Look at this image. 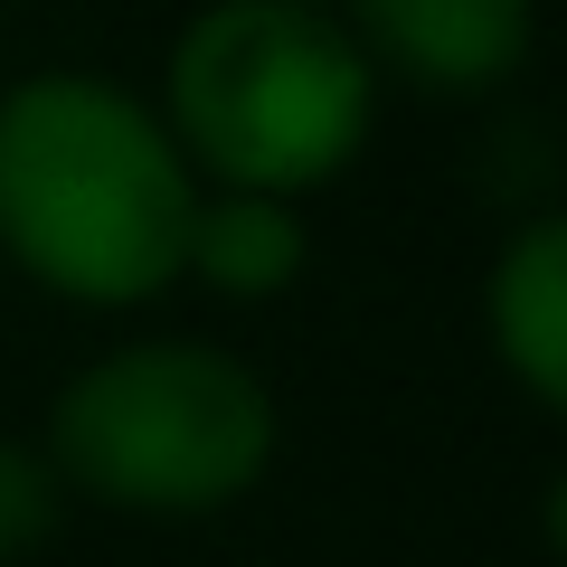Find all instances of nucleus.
<instances>
[{
  "instance_id": "nucleus-5",
  "label": "nucleus",
  "mask_w": 567,
  "mask_h": 567,
  "mask_svg": "<svg viewBox=\"0 0 567 567\" xmlns=\"http://www.w3.org/2000/svg\"><path fill=\"white\" fill-rule=\"evenodd\" d=\"M483 341L502 379L567 425V208H539L502 237L483 275Z\"/></svg>"
},
{
  "instance_id": "nucleus-4",
  "label": "nucleus",
  "mask_w": 567,
  "mask_h": 567,
  "mask_svg": "<svg viewBox=\"0 0 567 567\" xmlns=\"http://www.w3.org/2000/svg\"><path fill=\"white\" fill-rule=\"evenodd\" d=\"M350 48L369 66H398L425 95H483L520 76L529 58V0H350Z\"/></svg>"
},
{
  "instance_id": "nucleus-7",
  "label": "nucleus",
  "mask_w": 567,
  "mask_h": 567,
  "mask_svg": "<svg viewBox=\"0 0 567 567\" xmlns=\"http://www.w3.org/2000/svg\"><path fill=\"white\" fill-rule=\"evenodd\" d=\"M66 483L48 473L39 435H0V567H29L66 529Z\"/></svg>"
},
{
  "instance_id": "nucleus-1",
  "label": "nucleus",
  "mask_w": 567,
  "mask_h": 567,
  "mask_svg": "<svg viewBox=\"0 0 567 567\" xmlns=\"http://www.w3.org/2000/svg\"><path fill=\"white\" fill-rule=\"evenodd\" d=\"M199 171L133 85L48 66L0 95V265L76 312H142L181 284Z\"/></svg>"
},
{
  "instance_id": "nucleus-8",
  "label": "nucleus",
  "mask_w": 567,
  "mask_h": 567,
  "mask_svg": "<svg viewBox=\"0 0 567 567\" xmlns=\"http://www.w3.org/2000/svg\"><path fill=\"white\" fill-rule=\"evenodd\" d=\"M539 539H548V558L567 567V464L548 473V492H539Z\"/></svg>"
},
{
  "instance_id": "nucleus-3",
  "label": "nucleus",
  "mask_w": 567,
  "mask_h": 567,
  "mask_svg": "<svg viewBox=\"0 0 567 567\" xmlns=\"http://www.w3.org/2000/svg\"><path fill=\"white\" fill-rule=\"evenodd\" d=\"M162 123L199 189H256L303 208L360 162L379 123V66L312 0H218L171 48Z\"/></svg>"
},
{
  "instance_id": "nucleus-2",
  "label": "nucleus",
  "mask_w": 567,
  "mask_h": 567,
  "mask_svg": "<svg viewBox=\"0 0 567 567\" xmlns=\"http://www.w3.org/2000/svg\"><path fill=\"white\" fill-rule=\"evenodd\" d=\"M275 388L218 341H114L48 398L39 454L66 502L114 520H218L275 473Z\"/></svg>"
},
{
  "instance_id": "nucleus-6",
  "label": "nucleus",
  "mask_w": 567,
  "mask_h": 567,
  "mask_svg": "<svg viewBox=\"0 0 567 567\" xmlns=\"http://www.w3.org/2000/svg\"><path fill=\"white\" fill-rule=\"evenodd\" d=\"M303 265H312V227H303V208H293V199L199 189L181 284H208L218 303H275V293L303 284Z\"/></svg>"
}]
</instances>
